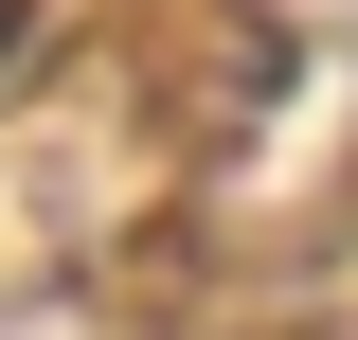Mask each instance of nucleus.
I'll return each instance as SVG.
<instances>
[{
    "instance_id": "1",
    "label": "nucleus",
    "mask_w": 358,
    "mask_h": 340,
    "mask_svg": "<svg viewBox=\"0 0 358 340\" xmlns=\"http://www.w3.org/2000/svg\"><path fill=\"white\" fill-rule=\"evenodd\" d=\"M18 18H36V0H0V54H18Z\"/></svg>"
}]
</instances>
